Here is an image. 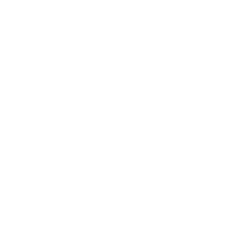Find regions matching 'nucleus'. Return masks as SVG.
Instances as JSON below:
<instances>
[]
</instances>
